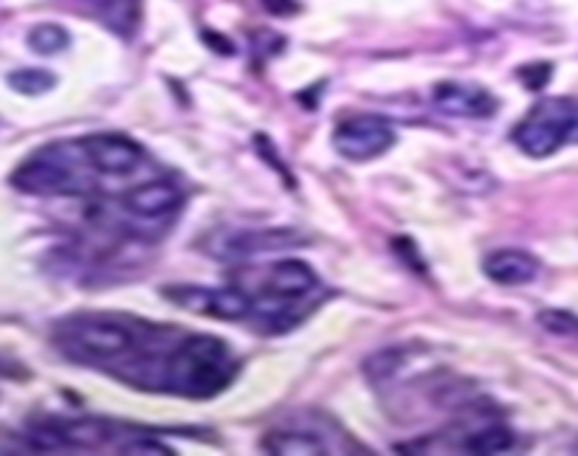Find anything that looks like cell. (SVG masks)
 Here are the masks:
<instances>
[{
  "label": "cell",
  "mask_w": 578,
  "mask_h": 456,
  "mask_svg": "<svg viewBox=\"0 0 578 456\" xmlns=\"http://www.w3.org/2000/svg\"><path fill=\"white\" fill-rule=\"evenodd\" d=\"M262 7H266L268 14H277V18H288V14L299 12L297 0H262Z\"/></svg>",
  "instance_id": "cell-23"
},
{
  "label": "cell",
  "mask_w": 578,
  "mask_h": 456,
  "mask_svg": "<svg viewBox=\"0 0 578 456\" xmlns=\"http://www.w3.org/2000/svg\"><path fill=\"white\" fill-rule=\"evenodd\" d=\"M113 439V426L105 419L82 417V419H45L40 426L29 428V445L38 450H65L102 448Z\"/></svg>",
  "instance_id": "cell-7"
},
{
  "label": "cell",
  "mask_w": 578,
  "mask_h": 456,
  "mask_svg": "<svg viewBox=\"0 0 578 456\" xmlns=\"http://www.w3.org/2000/svg\"><path fill=\"white\" fill-rule=\"evenodd\" d=\"M514 144L528 158H550L565 144H578V100H541L514 127Z\"/></svg>",
  "instance_id": "cell-3"
},
{
  "label": "cell",
  "mask_w": 578,
  "mask_h": 456,
  "mask_svg": "<svg viewBox=\"0 0 578 456\" xmlns=\"http://www.w3.org/2000/svg\"><path fill=\"white\" fill-rule=\"evenodd\" d=\"M317 284V273L308 262L282 259L273 268H268L262 297L255 299V319L266 324L262 330H268V333L291 328V319H288V315H293L291 304L311 297Z\"/></svg>",
  "instance_id": "cell-4"
},
{
  "label": "cell",
  "mask_w": 578,
  "mask_h": 456,
  "mask_svg": "<svg viewBox=\"0 0 578 456\" xmlns=\"http://www.w3.org/2000/svg\"><path fill=\"white\" fill-rule=\"evenodd\" d=\"M237 375V357L215 335L178 339L164 361L162 388L180 397L206 401L224 392Z\"/></svg>",
  "instance_id": "cell-2"
},
{
  "label": "cell",
  "mask_w": 578,
  "mask_h": 456,
  "mask_svg": "<svg viewBox=\"0 0 578 456\" xmlns=\"http://www.w3.org/2000/svg\"><path fill=\"white\" fill-rule=\"evenodd\" d=\"M122 454H162V456H167V454H173V450H169L167 445L156 443V439L144 434L142 439H133V443L122 445Z\"/></svg>",
  "instance_id": "cell-22"
},
{
  "label": "cell",
  "mask_w": 578,
  "mask_h": 456,
  "mask_svg": "<svg viewBox=\"0 0 578 456\" xmlns=\"http://www.w3.org/2000/svg\"><path fill=\"white\" fill-rule=\"evenodd\" d=\"M516 437L508 426L503 423H492V426H483L466 439V450L468 454H479V456H492V454H505V450L514 448Z\"/></svg>",
  "instance_id": "cell-14"
},
{
  "label": "cell",
  "mask_w": 578,
  "mask_h": 456,
  "mask_svg": "<svg viewBox=\"0 0 578 456\" xmlns=\"http://www.w3.org/2000/svg\"><path fill=\"white\" fill-rule=\"evenodd\" d=\"M9 85L23 96H40L56 85V76L45 69H18L9 74Z\"/></svg>",
  "instance_id": "cell-18"
},
{
  "label": "cell",
  "mask_w": 578,
  "mask_h": 456,
  "mask_svg": "<svg viewBox=\"0 0 578 456\" xmlns=\"http://www.w3.org/2000/svg\"><path fill=\"white\" fill-rule=\"evenodd\" d=\"M206 43H211V51H218V54H235V45H231V40L226 38H218V34H211V31H204Z\"/></svg>",
  "instance_id": "cell-24"
},
{
  "label": "cell",
  "mask_w": 578,
  "mask_h": 456,
  "mask_svg": "<svg viewBox=\"0 0 578 456\" xmlns=\"http://www.w3.org/2000/svg\"><path fill=\"white\" fill-rule=\"evenodd\" d=\"M167 330L111 313L69 315L54 328V344L76 364L102 366L136 386L162 388L169 350Z\"/></svg>",
  "instance_id": "cell-1"
},
{
  "label": "cell",
  "mask_w": 578,
  "mask_h": 456,
  "mask_svg": "<svg viewBox=\"0 0 578 456\" xmlns=\"http://www.w3.org/2000/svg\"><path fill=\"white\" fill-rule=\"evenodd\" d=\"M395 144V129L386 118L373 113L348 116L333 129V147L348 160H373L381 158Z\"/></svg>",
  "instance_id": "cell-6"
},
{
  "label": "cell",
  "mask_w": 578,
  "mask_h": 456,
  "mask_svg": "<svg viewBox=\"0 0 578 456\" xmlns=\"http://www.w3.org/2000/svg\"><path fill=\"white\" fill-rule=\"evenodd\" d=\"M76 144L85 155L87 167H94L102 175H116V178L138 169L144 158V149L122 133H96V136L80 138Z\"/></svg>",
  "instance_id": "cell-9"
},
{
  "label": "cell",
  "mask_w": 578,
  "mask_h": 456,
  "mask_svg": "<svg viewBox=\"0 0 578 456\" xmlns=\"http://www.w3.org/2000/svg\"><path fill=\"white\" fill-rule=\"evenodd\" d=\"M536 321L541 330H547L556 339H578V315L570 310H541Z\"/></svg>",
  "instance_id": "cell-19"
},
{
  "label": "cell",
  "mask_w": 578,
  "mask_h": 456,
  "mask_svg": "<svg viewBox=\"0 0 578 456\" xmlns=\"http://www.w3.org/2000/svg\"><path fill=\"white\" fill-rule=\"evenodd\" d=\"M71 149L74 144H51V147L29 155L14 169V189L29 191V195H80L85 191V178H82Z\"/></svg>",
  "instance_id": "cell-5"
},
{
  "label": "cell",
  "mask_w": 578,
  "mask_h": 456,
  "mask_svg": "<svg viewBox=\"0 0 578 456\" xmlns=\"http://www.w3.org/2000/svg\"><path fill=\"white\" fill-rule=\"evenodd\" d=\"M306 237L293 228H262V231H235L220 240V253L224 257H251L262 251H280V248L302 242Z\"/></svg>",
  "instance_id": "cell-13"
},
{
  "label": "cell",
  "mask_w": 578,
  "mask_h": 456,
  "mask_svg": "<svg viewBox=\"0 0 578 456\" xmlns=\"http://www.w3.org/2000/svg\"><path fill=\"white\" fill-rule=\"evenodd\" d=\"M519 80H523V85L528 87V91H541V87L550 82V76H554V65H547V62H539V65H525V69H519Z\"/></svg>",
  "instance_id": "cell-20"
},
{
  "label": "cell",
  "mask_w": 578,
  "mask_h": 456,
  "mask_svg": "<svg viewBox=\"0 0 578 456\" xmlns=\"http://www.w3.org/2000/svg\"><path fill=\"white\" fill-rule=\"evenodd\" d=\"M399 357H401V350H386V352H381V355L370 357L368 364H364V370H370V366H379V372H370V377H373V381H386V377H390L392 372L401 366Z\"/></svg>",
  "instance_id": "cell-21"
},
{
  "label": "cell",
  "mask_w": 578,
  "mask_h": 456,
  "mask_svg": "<svg viewBox=\"0 0 578 456\" xmlns=\"http://www.w3.org/2000/svg\"><path fill=\"white\" fill-rule=\"evenodd\" d=\"M100 14L107 29L116 31L118 38H131L142 18V7H138V0H111L107 7L100 9Z\"/></svg>",
  "instance_id": "cell-15"
},
{
  "label": "cell",
  "mask_w": 578,
  "mask_h": 456,
  "mask_svg": "<svg viewBox=\"0 0 578 456\" xmlns=\"http://www.w3.org/2000/svg\"><path fill=\"white\" fill-rule=\"evenodd\" d=\"M87 3H94L96 9H102V7H107V3H111V0H87Z\"/></svg>",
  "instance_id": "cell-25"
},
{
  "label": "cell",
  "mask_w": 578,
  "mask_h": 456,
  "mask_svg": "<svg viewBox=\"0 0 578 456\" xmlns=\"http://www.w3.org/2000/svg\"><path fill=\"white\" fill-rule=\"evenodd\" d=\"M125 211L138 220H164L184 206V195L173 180H147L125 195Z\"/></svg>",
  "instance_id": "cell-11"
},
{
  "label": "cell",
  "mask_w": 578,
  "mask_h": 456,
  "mask_svg": "<svg viewBox=\"0 0 578 456\" xmlns=\"http://www.w3.org/2000/svg\"><path fill=\"white\" fill-rule=\"evenodd\" d=\"M266 448L271 454H324V445L311 434L277 432L266 437Z\"/></svg>",
  "instance_id": "cell-17"
},
{
  "label": "cell",
  "mask_w": 578,
  "mask_h": 456,
  "mask_svg": "<svg viewBox=\"0 0 578 456\" xmlns=\"http://www.w3.org/2000/svg\"><path fill=\"white\" fill-rule=\"evenodd\" d=\"M432 102L437 111L454 118H492L499 111V100L494 93L466 82H437Z\"/></svg>",
  "instance_id": "cell-10"
},
{
  "label": "cell",
  "mask_w": 578,
  "mask_h": 456,
  "mask_svg": "<svg viewBox=\"0 0 578 456\" xmlns=\"http://www.w3.org/2000/svg\"><path fill=\"white\" fill-rule=\"evenodd\" d=\"M164 297L178 304V308L211 315V319L240 321L255 315V299L240 288H193V284H180V288H164Z\"/></svg>",
  "instance_id": "cell-8"
},
{
  "label": "cell",
  "mask_w": 578,
  "mask_h": 456,
  "mask_svg": "<svg viewBox=\"0 0 578 456\" xmlns=\"http://www.w3.org/2000/svg\"><path fill=\"white\" fill-rule=\"evenodd\" d=\"M483 271L485 277L503 288H519V284L534 282L541 266L534 253L523 251V248H499L483 259Z\"/></svg>",
  "instance_id": "cell-12"
},
{
  "label": "cell",
  "mask_w": 578,
  "mask_h": 456,
  "mask_svg": "<svg viewBox=\"0 0 578 456\" xmlns=\"http://www.w3.org/2000/svg\"><path fill=\"white\" fill-rule=\"evenodd\" d=\"M29 49L40 56H54L71 45V34L60 23H40L25 38Z\"/></svg>",
  "instance_id": "cell-16"
}]
</instances>
